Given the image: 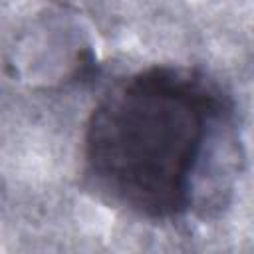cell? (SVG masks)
I'll use <instances>...</instances> for the list:
<instances>
[{
	"label": "cell",
	"mask_w": 254,
	"mask_h": 254,
	"mask_svg": "<svg viewBox=\"0 0 254 254\" xmlns=\"http://www.w3.org/2000/svg\"><path fill=\"white\" fill-rule=\"evenodd\" d=\"M83 159L91 189L131 214L216 216L242 165L234 99L196 67L139 69L91 109Z\"/></svg>",
	"instance_id": "1"
}]
</instances>
